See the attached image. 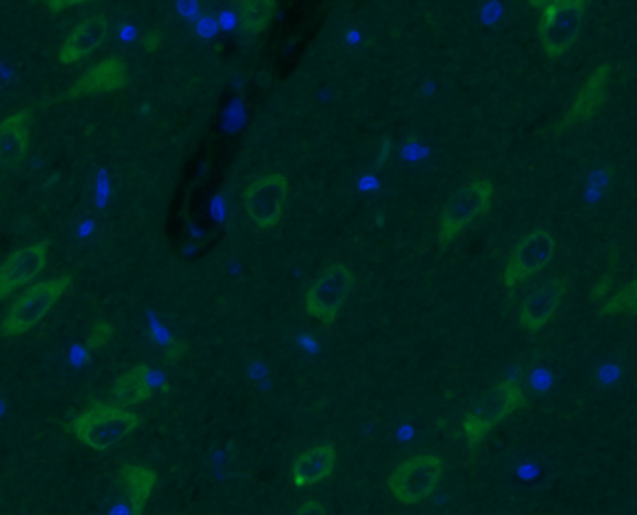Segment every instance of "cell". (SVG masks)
<instances>
[{
  "mask_svg": "<svg viewBox=\"0 0 637 515\" xmlns=\"http://www.w3.org/2000/svg\"><path fill=\"white\" fill-rule=\"evenodd\" d=\"M143 424L140 414L113 402L94 400L66 425L67 432L94 452H107Z\"/></svg>",
  "mask_w": 637,
  "mask_h": 515,
  "instance_id": "obj_1",
  "label": "cell"
},
{
  "mask_svg": "<svg viewBox=\"0 0 637 515\" xmlns=\"http://www.w3.org/2000/svg\"><path fill=\"white\" fill-rule=\"evenodd\" d=\"M528 406V398L522 385L514 379H505L493 385L481 400L469 409L462 420L463 438L469 450H476L484 443V439L511 414L522 411Z\"/></svg>",
  "mask_w": 637,
  "mask_h": 515,
  "instance_id": "obj_2",
  "label": "cell"
},
{
  "mask_svg": "<svg viewBox=\"0 0 637 515\" xmlns=\"http://www.w3.org/2000/svg\"><path fill=\"white\" fill-rule=\"evenodd\" d=\"M72 282V275L54 276L49 281L38 282L32 288L23 292L13 301L7 316L0 322V335L4 338H15L34 329L56 305V301L66 294Z\"/></svg>",
  "mask_w": 637,
  "mask_h": 515,
  "instance_id": "obj_3",
  "label": "cell"
},
{
  "mask_svg": "<svg viewBox=\"0 0 637 515\" xmlns=\"http://www.w3.org/2000/svg\"><path fill=\"white\" fill-rule=\"evenodd\" d=\"M446 473V463L438 454H415L398 463L389 476V492L404 506L421 504L432 497Z\"/></svg>",
  "mask_w": 637,
  "mask_h": 515,
  "instance_id": "obj_4",
  "label": "cell"
},
{
  "mask_svg": "<svg viewBox=\"0 0 637 515\" xmlns=\"http://www.w3.org/2000/svg\"><path fill=\"white\" fill-rule=\"evenodd\" d=\"M541 34L542 49L550 59H560L576 43L584 24L587 2L585 0H552L542 2Z\"/></svg>",
  "mask_w": 637,
  "mask_h": 515,
  "instance_id": "obj_5",
  "label": "cell"
},
{
  "mask_svg": "<svg viewBox=\"0 0 637 515\" xmlns=\"http://www.w3.org/2000/svg\"><path fill=\"white\" fill-rule=\"evenodd\" d=\"M493 183L490 180H476L462 187L455 197L447 202L439 219L438 243L447 249L463 228L476 221L477 217L487 213L492 206Z\"/></svg>",
  "mask_w": 637,
  "mask_h": 515,
  "instance_id": "obj_6",
  "label": "cell"
},
{
  "mask_svg": "<svg viewBox=\"0 0 637 515\" xmlns=\"http://www.w3.org/2000/svg\"><path fill=\"white\" fill-rule=\"evenodd\" d=\"M352 286L354 275L343 262L327 265L305 294V312L320 324H335Z\"/></svg>",
  "mask_w": 637,
  "mask_h": 515,
  "instance_id": "obj_7",
  "label": "cell"
},
{
  "mask_svg": "<svg viewBox=\"0 0 637 515\" xmlns=\"http://www.w3.org/2000/svg\"><path fill=\"white\" fill-rule=\"evenodd\" d=\"M555 254V240L553 235L539 228L525 235L512 251L509 262H507L505 273H503V284L507 290L516 288L518 284L528 281L544 270L552 262Z\"/></svg>",
  "mask_w": 637,
  "mask_h": 515,
  "instance_id": "obj_8",
  "label": "cell"
},
{
  "mask_svg": "<svg viewBox=\"0 0 637 515\" xmlns=\"http://www.w3.org/2000/svg\"><path fill=\"white\" fill-rule=\"evenodd\" d=\"M289 197V180L284 175H268L253 181L243 191L246 213L260 230L275 227L283 216Z\"/></svg>",
  "mask_w": 637,
  "mask_h": 515,
  "instance_id": "obj_9",
  "label": "cell"
},
{
  "mask_svg": "<svg viewBox=\"0 0 637 515\" xmlns=\"http://www.w3.org/2000/svg\"><path fill=\"white\" fill-rule=\"evenodd\" d=\"M48 241L21 246L0 262V301L31 284L48 265Z\"/></svg>",
  "mask_w": 637,
  "mask_h": 515,
  "instance_id": "obj_10",
  "label": "cell"
},
{
  "mask_svg": "<svg viewBox=\"0 0 637 515\" xmlns=\"http://www.w3.org/2000/svg\"><path fill=\"white\" fill-rule=\"evenodd\" d=\"M568 286H571V281L566 276H560V278L542 284L528 299L523 301L522 311H520V325L523 329L530 333L544 329L552 322L555 312L560 311Z\"/></svg>",
  "mask_w": 637,
  "mask_h": 515,
  "instance_id": "obj_11",
  "label": "cell"
},
{
  "mask_svg": "<svg viewBox=\"0 0 637 515\" xmlns=\"http://www.w3.org/2000/svg\"><path fill=\"white\" fill-rule=\"evenodd\" d=\"M129 83V72L126 62L121 56H108L97 62L96 66L83 73L75 83L64 92L62 99H77V97L105 94V92L122 91Z\"/></svg>",
  "mask_w": 637,
  "mask_h": 515,
  "instance_id": "obj_12",
  "label": "cell"
},
{
  "mask_svg": "<svg viewBox=\"0 0 637 515\" xmlns=\"http://www.w3.org/2000/svg\"><path fill=\"white\" fill-rule=\"evenodd\" d=\"M335 467H337L335 444H314L295 458L294 465H292V482L297 490L313 487L331 479Z\"/></svg>",
  "mask_w": 637,
  "mask_h": 515,
  "instance_id": "obj_13",
  "label": "cell"
},
{
  "mask_svg": "<svg viewBox=\"0 0 637 515\" xmlns=\"http://www.w3.org/2000/svg\"><path fill=\"white\" fill-rule=\"evenodd\" d=\"M609 75H612V66L609 64H601L595 72L591 73L587 83L584 84V88L579 91L576 99L572 102L571 108L566 111L565 118L557 124V132L568 129L574 124L589 120V118L595 116L596 111L604 103V97H606Z\"/></svg>",
  "mask_w": 637,
  "mask_h": 515,
  "instance_id": "obj_14",
  "label": "cell"
},
{
  "mask_svg": "<svg viewBox=\"0 0 637 515\" xmlns=\"http://www.w3.org/2000/svg\"><path fill=\"white\" fill-rule=\"evenodd\" d=\"M107 18L91 15V18L83 19L73 29L72 34L66 38V42L62 43L61 51H59V61L67 66V64H75V62L91 56L96 49L102 48V43L107 38Z\"/></svg>",
  "mask_w": 637,
  "mask_h": 515,
  "instance_id": "obj_15",
  "label": "cell"
},
{
  "mask_svg": "<svg viewBox=\"0 0 637 515\" xmlns=\"http://www.w3.org/2000/svg\"><path fill=\"white\" fill-rule=\"evenodd\" d=\"M32 113L29 108L10 114L0 122V165L18 168L31 140Z\"/></svg>",
  "mask_w": 637,
  "mask_h": 515,
  "instance_id": "obj_16",
  "label": "cell"
},
{
  "mask_svg": "<svg viewBox=\"0 0 637 515\" xmlns=\"http://www.w3.org/2000/svg\"><path fill=\"white\" fill-rule=\"evenodd\" d=\"M116 479L122 487L126 490L127 501H129V515L145 514L146 504L150 501L152 493L156 490L159 476L156 471L138 463H124L118 469Z\"/></svg>",
  "mask_w": 637,
  "mask_h": 515,
  "instance_id": "obj_17",
  "label": "cell"
},
{
  "mask_svg": "<svg viewBox=\"0 0 637 515\" xmlns=\"http://www.w3.org/2000/svg\"><path fill=\"white\" fill-rule=\"evenodd\" d=\"M148 376H150V366H133L132 370H127L113 385V390H111L113 403L129 409L150 400L152 385L148 381Z\"/></svg>",
  "mask_w": 637,
  "mask_h": 515,
  "instance_id": "obj_18",
  "label": "cell"
},
{
  "mask_svg": "<svg viewBox=\"0 0 637 515\" xmlns=\"http://www.w3.org/2000/svg\"><path fill=\"white\" fill-rule=\"evenodd\" d=\"M275 12V0H243L238 4L241 29L247 34L264 32L270 27Z\"/></svg>",
  "mask_w": 637,
  "mask_h": 515,
  "instance_id": "obj_19",
  "label": "cell"
},
{
  "mask_svg": "<svg viewBox=\"0 0 637 515\" xmlns=\"http://www.w3.org/2000/svg\"><path fill=\"white\" fill-rule=\"evenodd\" d=\"M636 292L637 282H628L625 288L617 292L612 299L606 301L598 308V316L604 318V316H614V314H636Z\"/></svg>",
  "mask_w": 637,
  "mask_h": 515,
  "instance_id": "obj_20",
  "label": "cell"
},
{
  "mask_svg": "<svg viewBox=\"0 0 637 515\" xmlns=\"http://www.w3.org/2000/svg\"><path fill=\"white\" fill-rule=\"evenodd\" d=\"M115 335V327L108 324L105 319H97L96 324L92 325V329L86 335L85 348L86 351H97L107 344Z\"/></svg>",
  "mask_w": 637,
  "mask_h": 515,
  "instance_id": "obj_21",
  "label": "cell"
},
{
  "mask_svg": "<svg viewBox=\"0 0 637 515\" xmlns=\"http://www.w3.org/2000/svg\"><path fill=\"white\" fill-rule=\"evenodd\" d=\"M615 270H617V251L612 252L609 262H607L606 273L601 276V281L596 282L595 288L591 290L589 299L598 301L606 297L614 284Z\"/></svg>",
  "mask_w": 637,
  "mask_h": 515,
  "instance_id": "obj_22",
  "label": "cell"
},
{
  "mask_svg": "<svg viewBox=\"0 0 637 515\" xmlns=\"http://www.w3.org/2000/svg\"><path fill=\"white\" fill-rule=\"evenodd\" d=\"M292 515H330L327 508L320 501H307L301 504Z\"/></svg>",
  "mask_w": 637,
  "mask_h": 515,
  "instance_id": "obj_23",
  "label": "cell"
},
{
  "mask_svg": "<svg viewBox=\"0 0 637 515\" xmlns=\"http://www.w3.org/2000/svg\"><path fill=\"white\" fill-rule=\"evenodd\" d=\"M187 354V344H181V341H175V344H170V348L165 351L163 355V360L167 362V365H175L178 360Z\"/></svg>",
  "mask_w": 637,
  "mask_h": 515,
  "instance_id": "obj_24",
  "label": "cell"
},
{
  "mask_svg": "<svg viewBox=\"0 0 637 515\" xmlns=\"http://www.w3.org/2000/svg\"><path fill=\"white\" fill-rule=\"evenodd\" d=\"M83 0H49L48 10L51 13H61L70 7H83Z\"/></svg>",
  "mask_w": 637,
  "mask_h": 515,
  "instance_id": "obj_25",
  "label": "cell"
},
{
  "mask_svg": "<svg viewBox=\"0 0 637 515\" xmlns=\"http://www.w3.org/2000/svg\"><path fill=\"white\" fill-rule=\"evenodd\" d=\"M161 32H148V34L143 38V49H145L146 53H156L157 49L161 48Z\"/></svg>",
  "mask_w": 637,
  "mask_h": 515,
  "instance_id": "obj_26",
  "label": "cell"
},
{
  "mask_svg": "<svg viewBox=\"0 0 637 515\" xmlns=\"http://www.w3.org/2000/svg\"><path fill=\"white\" fill-rule=\"evenodd\" d=\"M389 150H391V143H389V138H384V140H382V150H379L378 162H376L378 168L384 167V162L387 161V156H389Z\"/></svg>",
  "mask_w": 637,
  "mask_h": 515,
  "instance_id": "obj_27",
  "label": "cell"
},
{
  "mask_svg": "<svg viewBox=\"0 0 637 515\" xmlns=\"http://www.w3.org/2000/svg\"><path fill=\"white\" fill-rule=\"evenodd\" d=\"M495 515H507V514H495Z\"/></svg>",
  "mask_w": 637,
  "mask_h": 515,
  "instance_id": "obj_28",
  "label": "cell"
}]
</instances>
